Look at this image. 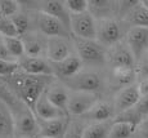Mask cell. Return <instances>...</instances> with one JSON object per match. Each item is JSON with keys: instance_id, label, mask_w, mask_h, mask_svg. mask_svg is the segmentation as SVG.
I'll return each mask as SVG.
<instances>
[{"instance_id": "cell-28", "label": "cell", "mask_w": 148, "mask_h": 138, "mask_svg": "<svg viewBox=\"0 0 148 138\" xmlns=\"http://www.w3.org/2000/svg\"><path fill=\"white\" fill-rule=\"evenodd\" d=\"M10 19H12L14 27H16L18 36H22V35H25L26 32H28V31H31L32 19H31V17L27 16L26 13L18 12V13L14 14L13 17H10Z\"/></svg>"}, {"instance_id": "cell-16", "label": "cell", "mask_w": 148, "mask_h": 138, "mask_svg": "<svg viewBox=\"0 0 148 138\" xmlns=\"http://www.w3.org/2000/svg\"><path fill=\"white\" fill-rule=\"evenodd\" d=\"M32 112L38 120H56L68 117L62 110L53 105L45 96V92L38 98L32 108Z\"/></svg>"}, {"instance_id": "cell-21", "label": "cell", "mask_w": 148, "mask_h": 138, "mask_svg": "<svg viewBox=\"0 0 148 138\" xmlns=\"http://www.w3.org/2000/svg\"><path fill=\"white\" fill-rule=\"evenodd\" d=\"M113 1H106V0H88V12L94 17L95 21L98 19H107L112 18L116 13V8Z\"/></svg>"}, {"instance_id": "cell-13", "label": "cell", "mask_w": 148, "mask_h": 138, "mask_svg": "<svg viewBox=\"0 0 148 138\" xmlns=\"http://www.w3.org/2000/svg\"><path fill=\"white\" fill-rule=\"evenodd\" d=\"M49 65L50 68H52V75L58 77L62 81L76 75L79 71L82 70V62L75 53L70 54L67 58L62 59V61L56 63H49Z\"/></svg>"}, {"instance_id": "cell-25", "label": "cell", "mask_w": 148, "mask_h": 138, "mask_svg": "<svg viewBox=\"0 0 148 138\" xmlns=\"http://www.w3.org/2000/svg\"><path fill=\"white\" fill-rule=\"evenodd\" d=\"M134 128L135 124H133V123L112 120L107 138H130Z\"/></svg>"}, {"instance_id": "cell-38", "label": "cell", "mask_w": 148, "mask_h": 138, "mask_svg": "<svg viewBox=\"0 0 148 138\" xmlns=\"http://www.w3.org/2000/svg\"><path fill=\"white\" fill-rule=\"evenodd\" d=\"M0 59H4V61H13L10 58V56L8 54V50L5 48V43H4V36L0 35Z\"/></svg>"}, {"instance_id": "cell-18", "label": "cell", "mask_w": 148, "mask_h": 138, "mask_svg": "<svg viewBox=\"0 0 148 138\" xmlns=\"http://www.w3.org/2000/svg\"><path fill=\"white\" fill-rule=\"evenodd\" d=\"M45 96L53 103L56 107L62 110L64 114H67V101H68V89L64 87L63 83L52 81L49 87L45 89Z\"/></svg>"}, {"instance_id": "cell-31", "label": "cell", "mask_w": 148, "mask_h": 138, "mask_svg": "<svg viewBox=\"0 0 148 138\" xmlns=\"http://www.w3.org/2000/svg\"><path fill=\"white\" fill-rule=\"evenodd\" d=\"M85 125L79 120L67 123L66 130L63 133L62 138H82V132H84Z\"/></svg>"}, {"instance_id": "cell-29", "label": "cell", "mask_w": 148, "mask_h": 138, "mask_svg": "<svg viewBox=\"0 0 148 138\" xmlns=\"http://www.w3.org/2000/svg\"><path fill=\"white\" fill-rule=\"evenodd\" d=\"M19 12V3L16 0H0V17L10 18Z\"/></svg>"}, {"instance_id": "cell-27", "label": "cell", "mask_w": 148, "mask_h": 138, "mask_svg": "<svg viewBox=\"0 0 148 138\" xmlns=\"http://www.w3.org/2000/svg\"><path fill=\"white\" fill-rule=\"evenodd\" d=\"M5 48L8 50V54L10 56V58L13 61H18L25 56L23 50V44L19 36H14V38H4Z\"/></svg>"}, {"instance_id": "cell-33", "label": "cell", "mask_w": 148, "mask_h": 138, "mask_svg": "<svg viewBox=\"0 0 148 138\" xmlns=\"http://www.w3.org/2000/svg\"><path fill=\"white\" fill-rule=\"evenodd\" d=\"M0 35L4 36V38H14V36H18L17 30H16V27H14L10 18L0 17Z\"/></svg>"}, {"instance_id": "cell-11", "label": "cell", "mask_w": 148, "mask_h": 138, "mask_svg": "<svg viewBox=\"0 0 148 138\" xmlns=\"http://www.w3.org/2000/svg\"><path fill=\"white\" fill-rule=\"evenodd\" d=\"M126 45L132 52L134 61L148 50V28L146 27H130L126 32Z\"/></svg>"}, {"instance_id": "cell-7", "label": "cell", "mask_w": 148, "mask_h": 138, "mask_svg": "<svg viewBox=\"0 0 148 138\" xmlns=\"http://www.w3.org/2000/svg\"><path fill=\"white\" fill-rule=\"evenodd\" d=\"M13 128L16 138H35L38 134V120L28 107L18 111L13 115Z\"/></svg>"}, {"instance_id": "cell-30", "label": "cell", "mask_w": 148, "mask_h": 138, "mask_svg": "<svg viewBox=\"0 0 148 138\" xmlns=\"http://www.w3.org/2000/svg\"><path fill=\"white\" fill-rule=\"evenodd\" d=\"M135 79L142 80L144 77H148V50L144 52L135 62Z\"/></svg>"}, {"instance_id": "cell-3", "label": "cell", "mask_w": 148, "mask_h": 138, "mask_svg": "<svg viewBox=\"0 0 148 138\" xmlns=\"http://www.w3.org/2000/svg\"><path fill=\"white\" fill-rule=\"evenodd\" d=\"M32 23L35 25L36 31L40 32L45 38H70V30L67 26L62 23L59 19L54 18V17L45 14L42 12H35L32 18Z\"/></svg>"}, {"instance_id": "cell-39", "label": "cell", "mask_w": 148, "mask_h": 138, "mask_svg": "<svg viewBox=\"0 0 148 138\" xmlns=\"http://www.w3.org/2000/svg\"><path fill=\"white\" fill-rule=\"evenodd\" d=\"M140 4L143 5V7H144V8H146V9L148 10V0H142V1H140Z\"/></svg>"}, {"instance_id": "cell-9", "label": "cell", "mask_w": 148, "mask_h": 138, "mask_svg": "<svg viewBox=\"0 0 148 138\" xmlns=\"http://www.w3.org/2000/svg\"><path fill=\"white\" fill-rule=\"evenodd\" d=\"M72 54V41L70 38H47L45 59L49 63H56Z\"/></svg>"}, {"instance_id": "cell-24", "label": "cell", "mask_w": 148, "mask_h": 138, "mask_svg": "<svg viewBox=\"0 0 148 138\" xmlns=\"http://www.w3.org/2000/svg\"><path fill=\"white\" fill-rule=\"evenodd\" d=\"M0 138H14L12 111L1 98H0Z\"/></svg>"}, {"instance_id": "cell-6", "label": "cell", "mask_w": 148, "mask_h": 138, "mask_svg": "<svg viewBox=\"0 0 148 138\" xmlns=\"http://www.w3.org/2000/svg\"><path fill=\"white\" fill-rule=\"evenodd\" d=\"M68 28L73 38L85 40L95 39V19L88 10L79 14H70Z\"/></svg>"}, {"instance_id": "cell-15", "label": "cell", "mask_w": 148, "mask_h": 138, "mask_svg": "<svg viewBox=\"0 0 148 138\" xmlns=\"http://www.w3.org/2000/svg\"><path fill=\"white\" fill-rule=\"evenodd\" d=\"M18 68L25 74L35 76H53L49 62L41 57H27L23 56L17 61Z\"/></svg>"}, {"instance_id": "cell-37", "label": "cell", "mask_w": 148, "mask_h": 138, "mask_svg": "<svg viewBox=\"0 0 148 138\" xmlns=\"http://www.w3.org/2000/svg\"><path fill=\"white\" fill-rule=\"evenodd\" d=\"M136 88H138V92H139V94H140V97L148 96V77L138 80V83H136Z\"/></svg>"}, {"instance_id": "cell-23", "label": "cell", "mask_w": 148, "mask_h": 138, "mask_svg": "<svg viewBox=\"0 0 148 138\" xmlns=\"http://www.w3.org/2000/svg\"><path fill=\"white\" fill-rule=\"evenodd\" d=\"M110 77L119 87H126L134 83L135 80V70L130 66H116L110 67Z\"/></svg>"}, {"instance_id": "cell-36", "label": "cell", "mask_w": 148, "mask_h": 138, "mask_svg": "<svg viewBox=\"0 0 148 138\" xmlns=\"http://www.w3.org/2000/svg\"><path fill=\"white\" fill-rule=\"evenodd\" d=\"M130 138H148V117L142 119L135 125Z\"/></svg>"}, {"instance_id": "cell-10", "label": "cell", "mask_w": 148, "mask_h": 138, "mask_svg": "<svg viewBox=\"0 0 148 138\" xmlns=\"http://www.w3.org/2000/svg\"><path fill=\"white\" fill-rule=\"evenodd\" d=\"M139 99H140V94H139L138 88H136V83L122 87L115 94V99H113V105H112L113 112L119 115L130 110L138 103Z\"/></svg>"}, {"instance_id": "cell-40", "label": "cell", "mask_w": 148, "mask_h": 138, "mask_svg": "<svg viewBox=\"0 0 148 138\" xmlns=\"http://www.w3.org/2000/svg\"><path fill=\"white\" fill-rule=\"evenodd\" d=\"M35 138H44V137H35Z\"/></svg>"}, {"instance_id": "cell-1", "label": "cell", "mask_w": 148, "mask_h": 138, "mask_svg": "<svg viewBox=\"0 0 148 138\" xmlns=\"http://www.w3.org/2000/svg\"><path fill=\"white\" fill-rule=\"evenodd\" d=\"M52 81H54V76L28 75V74L22 72L19 68L13 75L8 76V84L13 89L16 96L31 111L38 98L44 93Z\"/></svg>"}, {"instance_id": "cell-4", "label": "cell", "mask_w": 148, "mask_h": 138, "mask_svg": "<svg viewBox=\"0 0 148 138\" xmlns=\"http://www.w3.org/2000/svg\"><path fill=\"white\" fill-rule=\"evenodd\" d=\"M122 27L120 22L115 18L98 19L95 21V40L104 48H110L112 45L121 41Z\"/></svg>"}, {"instance_id": "cell-2", "label": "cell", "mask_w": 148, "mask_h": 138, "mask_svg": "<svg viewBox=\"0 0 148 138\" xmlns=\"http://www.w3.org/2000/svg\"><path fill=\"white\" fill-rule=\"evenodd\" d=\"M72 47L76 50V56L80 58V61L86 65L98 66L106 63V53L107 49L94 40H85V39H72Z\"/></svg>"}, {"instance_id": "cell-17", "label": "cell", "mask_w": 148, "mask_h": 138, "mask_svg": "<svg viewBox=\"0 0 148 138\" xmlns=\"http://www.w3.org/2000/svg\"><path fill=\"white\" fill-rule=\"evenodd\" d=\"M67 123V117L56 120H38V134H36V137L62 138L64 130H66Z\"/></svg>"}, {"instance_id": "cell-32", "label": "cell", "mask_w": 148, "mask_h": 138, "mask_svg": "<svg viewBox=\"0 0 148 138\" xmlns=\"http://www.w3.org/2000/svg\"><path fill=\"white\" fill-rule=\"evenodd\" d=\"M63 3L70 14H79L88 10V0H66Z\"/></svg>"}, {"instance_id": "cell-12", "label": "cell", "mask_w": 148, "mask_h": 138, "mask_svg": "<svg viewBox=\"0 0 148 138\" xmlns=\"http://www.w3.org/2000/svg\"><path fill=\"white\" fill-rule=\"evenodd\" d=\"M106 63L110 65V67H116V66H130L134 67L135 61L132 52L125 41H120L112 47L107 48L106 53Z\"/></svg>"}, {"instance_id": "cell-22", "label": "cell", "mask_w": 148, "mask_h": 138, "mask_svg": "<svg viewBox=\"0 0 148 138\" xmlns=\"http://www.w3.org/2000/svg\"><path fill=\"white\" fill-rule=\"evenodd\" d=\"M124 19L132 27H146L148 28V10L140 1H136L126 13L124 14Z\"/></svg>"}, {"instance_id": "cell-20", "label": "cell", "mask_w": 148, "mask_h": 138, "mask_svg": "<svg viewBox=\"0 0 148 138\" xmlns=\"http://www.w3.org/2000/svg\"><path fill=\"white\" fill-rule=\"evenodd\" d=\"M39 12H42L45 14L54 17V18L59 19L62 23H64L68 28V22H70V13L67 12L66 7H64L63 1L59 0H45V1L39 3ZM70 30V28H68Z\"/></svg>"}, {"instance_id": "cell-35", "label": "cell", "mask_w": 148, "mask_h": 138, "mask_svg": "<svg viewBox=\"0 0 148 138\" xmlns=\"http://www.w3.org/2000/svg\"><path fill=\"white\" fill-rule=\"evenodd\" d=\"M18 70V63L16 61H4L0 59V76L8 77L13 75L16 71Z\"/></svg>"}, {"instance_id": "cell-14", "label": "cell", "mask_w": 148, "mask_h": 138, "mask_svg": "<svg viewBox=\"0 0 148 138\" xmlns=\"http://www.w3.org/2000/svg\"><path fill=\"white\" fill-rule=\"evenodd\" d=\"M19 38L23 44L25 56L45 58V47H47V38L45 36H42L36 30H31Z\"/></svg>"}, {"instance_id": "cell-34", "label": "cell", "mask_w": 148, "mask_h": 138, "mask_svg": "<svg viewBox=\"0 0 148 138\" xmlns=\"http://www.w3.org/2000/svg\"><path fill=\"white\" fill-rule=\"evenodd\" d=\"M135 112V115L139 117V119H146L148 117V96L140 97V99L138 101V103L132 108Z\"/></svg>"}, {"instance_id": "cell-19", "label": "cell", "mask_w": 148, "mask_h": 138, "mask_svg": "<svg viewBox=\"0 0 148 138\" xmlns=\"http://www.w3.org/2000/svg\"><path fill=\"white\" fill-rule=\"evenodd\" d=\"M113 115H115V112H113L112 105L106 102V101L99 99L84 115H81V117H84L85 120H88L90 123H102L111 120Z\"/></svg>"}, {"instance_id": "cell-5", "label": "cell", "mask_w": 148, "mask_h": 138, "mask_svg": "<svg viewBox=\"0 0 148 138\" xmlns=\"http://www.w3.org/2000/svg\"><path fill=\"white\" fill-rule=\"evenodd\" d=\"M68 92H90L97 93L102 85L101 76L94 71L80 70L76 75L62 81Z\"/></svg>"}, {"instance_id": "cell-8", "label": "cell", "mask_w": 148, "mask_h": 138, "mask_svg": "<svg viewBox=\"0 0 148 138\" xmlns=\"http://www.w3.org/2000/svg\"><path fill=\"white\" fill-rule=\"evenodd\" d=\"M99 101L98 93L90 92H68L67 114L81 116Z\"/></svg>"}, {"instance_id": "cell-26", "label": "cell", "mask_w": 148, "mask_h": 138, "mask_svg": "<svg viewBox=\"0 0 148 138\" xmlns=\"http://www.w3.org/2000/svg\"><path fill=\"white\" fill-rule=\"evenodd\" d=\"M111 121H102V123H90L85 125L82 132V138H107L110 132Z\"/></svg>"}]
</instances>
